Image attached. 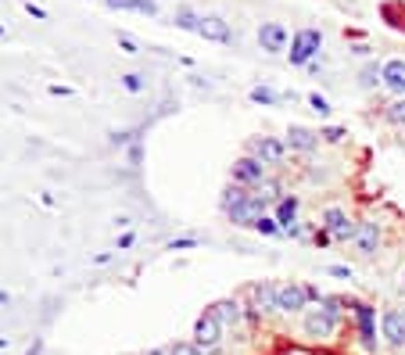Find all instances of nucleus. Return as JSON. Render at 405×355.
Returning <instances> with one entry per match:
<instances>
[{"instance_id": "obj_1", "label": "nucleus", "mask_w": 405, "mask_h": 355, "mask_svg": "<svg viewBox=\"0 0 405 355\" xmlns=\"http://www.w3.org/2000/svg\"><path fill=\"white\" fill-rule=\"evenodd\" d=\"M341 327V301L337 298H326L319 301V309H305V334L316 337V341H326L334 337V330Z\"/></svg>"}, {"instance_id": "obj_2", "label": "nucleus", "mask_w": 405, "mask_h": 355, "mask_svg": "<svg viewBox=\"0 0 405 355\" xmlns=\"http://www.w3.org/2000/svg\"><path fill=\"white\" fill-rule=\"evenodd\" d=\"M319 47H323V32L319 29H302V32H294V40H291V65H308L316 54H319Z\"/></svg>"}, {"instance_id": "obj_3", "label": "nucleus", "mask_w": 405, "mask_h": 355, "mask_svg": "<svg viewBox=\"0 0 405 355\" xmlns=\"http://www.w3.org/2000/svg\"><path fill=\"white\" fill-rule=\"evenodd\" d=\"M319 226H323V233H330V240H341V244H345V240H355V230H359V222L348 219L345 208H326Z\"/></svg>"}, {"instance_id": "obj_4", "label": "nucleus", "mask_w": 405, "mask_h": 355, "mask_svg": "<svg viewBox=\"0 0 405 355\" xmlns=\"http://www.w3.org/2000/svg\"><path fill=\"white\" fill-rule=\"evenodd\" d=\"M194 345L201 352H215L223 345V323L215 319L212 312H201L197 323H194Z\"/></svg>"}, {"instance_id": "obj_5", "label": "nucleus", "mask_w": 405, "mask_h": 355, "mask_svg": "<svg viewBox=\"0 0 405 355\" xmlns=\"http://www.w3.org/2000/svg\"><path fill=\"white\" fill-rule=\"evenodd\" d=\"M308 309V295H305V287L302 284H284V287H276V312H284V316H298Z\"/></svg>"}, {"instance_id": "obj_6", "label": "nucleus", "mask_w": 405, "mask_h": 355, "mask_svg": "<svg viewBox=\"0 0 405 355\" xmlns=\"http://www.w3.org/2000/svg\"><path fill=\"white\" fill-rule=\"evenodd\" d=\"M233 226H258V219H266V198H258V194H247V198L226 212Z\"/></svg>"}, {"instance_id": "obj_7", "label": "nucleus", "mask_w": 405, "mask_h": 355, "mask_svg": "<svg viewBox=\"0 0 405 355\" xmlns=\"http://www.w3.org/2000/svg\"><path fill=\"white\" fill-rule=\"evenodd\" d=\"M230 176L233 183H262V176H266V165L255 158V154H244L230 165Z\"/></svg>"}, {"instance_id": "obj_8", "label": "nucleus", "mask_w": 405, "mask_h": 355, "mask_svg": "<svg viewBox=\"0 0 405 355\" xmlns=\"http://www.w3.org/2000/svg\"><path fill=\"white\" fill-rule=\"evenodd\" d=\"M380 337L391 348H405V319H402V309H387L380 316Z\"/></svg>"}, {"instance_id": "obj_9", "label": "nucleus", "mask_w": 405, "mask_h": 355, "mask_svg": "<svg viewBox=\"0 0 405 355\" xmlns=\"http://www.w3.org/2000/svg\"><path fill=\"white\" fill-rule=\"evenodd\" d=\"M251 154L262 161V165H280L284 154H287V144L273 140V137H258V140H251Z\"/></svg>"}, {"instance_id": "obj_10", "label": "nucleus", "mask_w": 405, "mask_h": 355, "mask_svg": "<svg viewBox=\"0 0 405 355\" xmlns=\"http://www.w3.org/2000/svg\"><path fill=\"white\" fill-rule=\"evenodd\" d=\"M287 29L280 25V22H262L258 25V43H262V51H269V54H280L287 47Z\"/></svg>"}, {"instance_id": "obj_11", "label": "nucleus", "mask_w": 405, "mask_h": 355, "mask_svg": "<svg viewBox=\"0 0 405 355\" xmlns=\"http://www.w3.org/2000/svg\"><path fill=\"white\" fill-rule=\"evenodd\" d=\"M197 36H205L212 43H233V29L226 19H219V14H208V19H201V32Z\"/></svg>"}, {"instance_id": "obj_12", "label": "nucleus", "mask_w": 405, "mask_h": 355, "mask_svg": "<svg viewBox=\"0 0 405 355\" xmlns=\"http://www.w3.org/2000/svg\"><path fill=\"white\" fill-rule=\"evenodd\" d=\"M380 83L391 90V93H398V97H405V61L402 58H391L380 69Z\"/></svg>"}, {"instance_id": "obj_13", "label": "nucleus", "mask_w": 405, "mask_h": 355, "mask_svg": "<svg viewBox=\"0 0 405 355\" xmlns=\"http://www.w3.org/2000/svg\"><path fill=\"white\" fill-rule=\"evenodd\" d=\"M355 323H359V337H363L366 352H373V348H377V323H373V309H369V305H355Z\"/></svg>"}, {"instance_id": "obj_14", "label": "nucleus", "mask_w": 405, "mask_h": 355, "mask_svg": "<svg viewBox=\"0 0 405 355\" xmlns=\"http://www.w3.org/2000/svg\"><path fill=\"white\" fill-rule=\"evenodd\" d=\"M355 248L363 255H377L380 248V226L377 222H359V230H355Z\"/></svg>"}, {"instance_id": "obj_15", "label": "nucleus", "mask_w": 405, "mask_h": 355, "mask_svg": "<svg viewBox=\"0 0 405 355\" xmlns=\"http://www.w3.org/2000/svg\"><path fill=\"white\" fill-rule=\"evenodd\" d=\"M208 312H212L215 319H219L223 327H237V323L244 319V305H241V301H233V298H226V301H215Z\"/></svg>"}, {"instance_id": "obj_16", "label": "nucleus", "mask_w": 405, "mask_h": 355, "mask_svg": "<svg viewBox=\"0 0 405 355\" xmlns=\"http://www.w3.org/2000/svg\"><path fill=\"white\" fill-rule=\"evenodd\" d=\"M251 309H255L258 316L276 312V287H273V284H255V287H251Z\"/></svg>"}, {"instance_id": "obj_17", "label": "nucleus", "mask_w": 405, "mask_h": 355, "mask_svg": "<svg viewBox=\"0 0 405 355\" xmlns=\"http://www.w3.org/2000/svg\"><path fill=\"white\" fill-rule=\"evenodd\" d=\"M316 144H319V133H312V129H305V126H291L287 148H294V151H312Z\"/></svg>"}, {"instance_id": "obj_18", "label": "nucleus", "mask_w": 405, "mask_h": 355, "mask_svg": "<svg viewBox=\"0 0 405 355\" xmlns=\"http://www.w3.org/2000/svg\"><path fill=\"white\" fill-rule=\"evenodd\" d=\"M112 11H136V14H158L154 0H104Z\"/></svg>"}, {"instance_id": "obj_19", "label": "nucleus", "mask_w": 405, "mask_h": 355, "mask_svg": "<svg viewBox=\"0 0 405 355\" xmlns=\"http://www.w3.org/2000/svg\"><path fill=\"white\" fill-rule=\"evenodd\" d=\"M294 219H298V198L287 194V198L280 201V208H276V222H280V230H291Z\"/></svg>"}, {"instance_id": "obj_20", "label": "nucleus", "mask_w": 405, "mask_h": 355, "mask_svg": "<svg viewBox=\"0 0 405 355\" xmlns=\"http://www.w3.org/2000/svg\"><path fill=\"white\" fill-rule=\"evenodd\" d=\"M176 25L186 29V32H201V19H197L191 8H176Z\"/></svg>"}, {"instance_id": "obj_21", "label": "nucleus", "mask_w": 405, "mask_h": 355, "mask_svg": "<svg viewBox=\"0 0 405 355\" xmlns=\"http://www.w3.org/2000/svg\"><path fill=\"white\" fill-rule=\"evenodd\" d=\"M247 97H251L255 104H276L280 101V93L273 87H251V90H247Z\"/></svg>"}, {"instance_id": "obj_22", "label": "nucleus", "mask_w": 405, "mask_h": 355, "mask_svg": "<svg viewBox=\"0 0 405 355\" xmlns=\"http://www.w3.org/2000/svg\"><path fill=\"white\" fill-rule=\"evenodd\" d=\"M122 87H126L130 93H140L147 87V76L144 72H126V76H122Z\"/></svg>"}, {"instance_id": "obj_23", "label": "nucleus", "mask_w": 405, "mask_h": 355, "mask_svg": "<svg viewBox=\"0 0 405 355\" xmlns=\"http://www.w3.org/2000/svg\"><path fill=\"white\" fill-rule=\"evenodd\" d=\"M384 119L391 122V126H405V101H395V104H387Z\"/></svg>"}, {"instance_id": "obj_24", "label": "nucleus", "mask_w": 405, "mask_h": 355, "mask_svg": "<svg viewBox=\"0 0 405 355\" xmlns=\"http://www.w3.org/2000/svg\"><path fill=\"white\" fill-rule=\"evenodd\" d=\"M244 198H247V190H241V187H230V190H226V198H223V212H233V208H237Z\"/></svg>"}, {"instance_id": "obj_25", "label": "nucleus", "mask_w": 405, "mask_h": 355, "mask_svg": "<svg viewBox=\"0 0 405 355\" xmlns=\"http://www.w3.org/2000/svg\"><path fill=\"white\" fill-rule=\"evenodd\" d=\"M165 355H201V348L194 341H176V345H169Z\"/></svg>"}, {"instance_id": "obj_26", "label": "nucleus", "mask_w": 405, "mask_h": 355, "mask_svg": "<svg viewBox=\"0 0 405 355\" xmlns=\"http://www.w3.org/2000/svg\"><path fill=\"white\" fill-rule=\"evenodd\" d=\"M255 230H258V233H266V237H280V233H284V230H280V222L269 219V216H266V219H258Z\"/></svg>"}, {"instance_id": "obj_27", "label": "nucleus", "mask_w": 405, "mask_h": 355, "mask_svg": "<svg viewBox=\"0 0 405 355\" xmlns=\"http://www.w3.org/2000/svg\"><path fill=\"white\" fill-rule=\"evenodd\" d=\"M308 104H312V111H319V115H330V101L319 93H308Z\"/></svg>"}, {"instance_id": "obj_28", "label": "nucleus", "mask_w": 405, "mask_h": 355, "mask_svg": "<svg viewBox=\"0 0 405 355\" xmlns=\"http://www.w3.org/2000/svg\"><path fill=\"white\" fill-rule=\"evenodd\" d=\"M319 137L330 140V144H337V140H345V129H341V126H326V129H319Z\"/></svg>"}, {"instance_id": "obj_29", "label": "nucleus", "mask_w": 405, "mask_h": 355, "mask_svg": "<svg viewBox=\"0 0 405 355\" xmlns=\"http://www.w3.org/2000/svg\"><path fill=\"white\" fill-rule=\"evenodd\" d=\"M119 47H122L126 54H140V47H136V40L130 36V32H119Z\"/></svg>"}, {"instance_id": "obj_30", "label": "nucleus", "mask_w": 405, "mask_h": 355, "mask_svg": "<svg viewBox=\"0 0 405 355\" xmlns=\"http://www.w3.org/2000/svg\"><path fill=\"white\" fill-rule=\"evenodd\" d=\"M194 244H197V237H180V240L169 244V251H183V248H194Z\"/></svg>"}, {"instance_id": "obj_31", "label": "nucleus", "mask_w": 405, "mask_h": 355, "mask_svg": "<svg viewBox=\"0 0 405 355\" xmlns=\"http://www.w3.org/2000/svg\"><path fill=\"white\" fill-rule=\"evenodd\" d=\"M373 83H380V69H373V65H369V69L363 72V87H373Z\"/></svg>"}, {"instance_id": "obj_32", "label": "nucleus", "mask_w": 405, "mask_h": 355, "mask_svg": "<svg viewBox=\"0 0 405 355\" xmlns=\"http://www.w3.org/2000/svg\"><path fill=\"white\" fill-rule=\"evenodd\" d=\"M326 273H330V277H341V280H352V269L348 266H326Z\"/></svg>"}, {"instance_id": "obj_33", "label": "nucleus", "mask_w": 405, "mask_h": 355, "mask_svg": "<svg viewBox=\"0 0 405 355\" xmlns=\"http://www.w3.org/2000/svg\"><path fill=\"white\" fill-rule=\"evenodd\" d=\"M25 11H29V14H33V19H47V11H43V8H36V4H33V0H29V4H25Z\"/></svg>"}, {"instance_id": "obj_34", "label": "nucleus", "mask_w": 405, "mask_h": 355, "mask_svg": "<svg viewBox=\"0 0 405 355\" xmlns=\"http://www.w3.org/2000/svg\"><path fill=\"white\" fill-rule=\"evenodd\" d=\"M0 348H8V337H0Z\"/></svg>"}, {"instance_id": "obj_35", "label": "nucleus", "mask_w": 405, "mask_h": 355, "mask_svg": "<svg viewBox=\"0 0 405 355\" xmlns=\"http://www.w3.org/2000/svg\"><path fill=\"white\" fill-rule=\"evenodd\" d=\"M151 355H165V348H158V352H151Z\"/></svg>"}, {"instance_id": "obj_36", "label": "nucleus", "mask_w": 405, "mask_h": 355, "mask_svg": "<svg viewBox=\"0 0 405 355\" xmlns=\"http://www.w3.org/2000/svg\"><path fill=\"white\" fill-rule=\"evenodd\" d=\"M0 36H4V25H0Z\"/></svg>"}, {"instance_id": "obj_37", "label": "nucleus", "mask_w": 405, "mask_h": 355, "mask_svg": "<svg viewBox=\"0 0 405 355\" xmlns=\"http://www.w3.org/2000/svg\"><path fill=\"white\" fill-rule=\"evenodd\" d=\"M402 319H405V309H402Z\"/></svg>"}, {"instance_id": "obj_38", "label": "nucleus", "mask_w": 405, "mask_h": 355, "mask_svg": "<svg viewBox=\"0 0 405 355\" xmlns=\"http://www.w3.org/2000/svg\"><path fill=\"white\" fill-rule=\"evenodd\" d=\"M402 280H405V273H402Z\"/></svg>"}]
</instances>
